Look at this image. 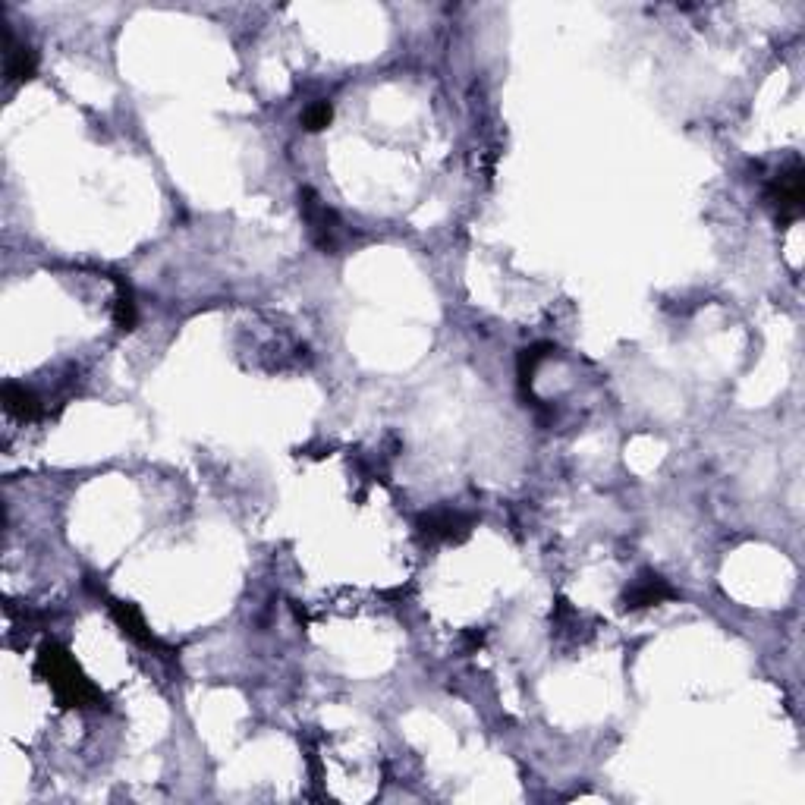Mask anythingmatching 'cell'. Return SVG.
<instances>
[{"label":"cell","instance_id":"1","mask_svg":"<svg viewBox=\"0 0 805 805\" xmlns=\"http://www.w3.org/2000/svg\"><path fill=\"white\" fill-rule=\"evenodd\" d=\"M35 673L54 689L57 702L63 708H101L104 705L101 689L79 670V664L67 655V648H60L54 642L41 645Z\"/></svg>","mask_w":805,"mask_h":805},{"label":"cell","instance_id":"2","mask_svg":"<svg viewBox=\"0 0 805 805\" xmlns=\"http://www.w3.org/2000/svg\"><path fill=\"white\" fill-rule=\"evenodd\" d=\"M768 202L777 211V224L790 227L802 217V202H805V173L802 164H793L790 170H780L771 189H768Z\"/></svg>","mask_w":805,"mask_h":805},{"label":"cell","instance_id":"3","mask_svg":"<svg viewBox=\"0 0 805 805\" xmlns=\"http://www.w3.org/2000/svg\"><path fill=\"white\" fill-rule=\"evenodd\" d=\"M299 211H302V217H306L315 246L324 249V252H334L337 249V236H340L337 214L328 205H324L312 189H302L299 192Z\"/></svg>","mask_w":805,"mask_h":805},{"label":"cell","instance_id":"4","mask_svg":"<svg viewBox=\"0 0 805 805\" xmlns=\"http://www.w3.org/2000/svg\"><path fill=\"white\" fill-rule=\"evenodd\" d=\"M670 598H677V592H673V585L658 576V573H642L629 589L623 592L620 598V607L623 611H645V607H658Z\"/></svg>","mask_w":805,"mask_h":805},{"label":"cell","instance_id":"5","mask_svg":"<svg viewBox=\"0 0 805 805\" xmlns=\"http://www.w3.org/2000/svg\"><path fill=\"white\" fill-rule=\"evenodd\" d=\"M419 529L431 541H460L472 532V516L460 510H431L419 519Z\"/></svg>","mask_w":805,"mask_h":805},{"label":"cell","instance_id":"6","mask_svg":"<svg viewBox=\"0 0 805 805\" xmlns=\"http://www.w3.org/2000/svg\"><path fill=\"white\" fill-rule=\"evenodd\" d=\"M111 614H114L117 626H120L123 633H126L129 639H133V642H139V645H145V648L167 651L155 636H151V629H148V623L142 620V614H139V607H136V604H129V601H111Z\"/></svg>","mask_w":805,"mask_h":805},{"label":"cell","instance_id":"7","mask_svg":"<svg viewBox=\"0 0 805 805\" xmlns=\"http://www.w3.org/2000/svg\"><path fill=\"white\" fill-rule=\"evenodd\" d=\"M4 45H7V51H4V73H7V82L16 85V82L32 79V76H35V67H38L35 51L26 48V45H16L13 35H10V29H4Z\"/></svg>","mask_w":805,"mask_h":805},{"label":"cell","instance_id":"8","mask_svg":"<svg viewBox=\"0 0 805 805\" xmlns=\"http://www.w3.org/2000/svg\"><path fill=\"white\" fill-rule=\"evenodd\" d=\"M4 409L19 422H35L41 416V400L23 384H4Z\"/></svg>","mask_w":805,"mask_h":805},{"label":"cell","instance_id":"9","mask_svg":"<svg viewBox=\"0 0 805 805\" xmlns=\"http://www.w3.org/2000/svg\"><path fill=\"white\" fill-rule=\"evenodd\" d=\"M554 353L551 343H532L526 350H519V359H516V375H519V384L529 387L532 378H535V368L545 362L548 356Z\"/></svg>","mask_w":805,"mask_h":805},{"label":"cell","instance_id":"10","mask_svg":"<svg viewBox=\"0 0 805 805\" xmlns=\"http://www.w3.org/2000/svg\"><path fill=\"white\" fill-rule=\"evenodd\" d=\"M117 284V302H114V321L120 331H133L136 328V318H139V309H136V299H133V290H129L120 277H114Z\"/></svg>","mask_w":805,"mask_h":805},{"label":"cell","instance_id":"11","mask_svg":"<svg viewBox=\"0 0 805 805\" xmlns=\"http://www.w3.org/2000/svg\"><path fill=\"white\" fill-rule=\"evenodd\" d=\"M331 120H334L331 101H315V104L306 107V111H302V126H306L309 133H321V129H328Z\"/></svg>","mask_w":805,"mask_h":805}]
</instances>
